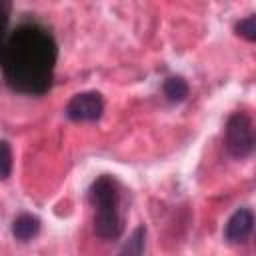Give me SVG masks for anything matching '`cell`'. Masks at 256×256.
Instances as JSON below:
<instances>
[{"label": "cell", "mask_w": 256, "mask_h": 256, "mask_svg": "<svg viewBox=\"0 0 256 256\" xmlns=\"http://www.w3.org/2000/svg\"><path fill=\"white\" fill-rule=\"evenodd\" d=\"M58 44L38 22L16 26L0 48V70L8 88L24 96H42L52 88Z\"/></svg>", "instance_id": "1"}, {"label": "cell", "mask_w": 256, "mask_h": 256, "mask_svg": "<svg viewBox=\"0 0 256 256\" xmlns=\"http://www.w3.org/2000/svg\"><path fill=\"white\" fill-rule=\"evenodd\" d=\"M88 200L94 208V234L100 240H118L124 232L122 186L110 174H100L88 188Z\"/></svg>", "instance_id": "2"}, {"label": "cell", "mask_w": 256, "mask_h": 256, "mask_svg": "<svg viewBox=\"0 0 256 256\" xmlns=\"http://www.w3.org/2000/svg\"><path fill=\"white\" fill-rule=\"evenodd\" d=\"M224 148L234 160H246L254 152V124L246 112H234L224 126Z\"/></svg>", "instance_id": "3"}, {"label": "cell", "mask_w": 256, "mask_h": 256, "mask_svg": "<svg viewBox=\"0 0 256 256\" xmlns=\"http://www.w3.org/2000/svg\"><path fill=\"white\" fill-rule=\"evenodd\" d=\"M64 114L72 122H96L104 114V98L96 90L78 92L68 100Z\"/></svg>", "instance_id": "4"}, {"label": "cell", "mask_w": 256, "mask_h": 256, "mask_svg": "<svg viewBox=\"0 0 256 256\" xmlns=\"http://www.w3.org/2000/svg\"><path fill=\"white\" fill-rule=\"evenodd\" d=\"M254 230V212L250 208H238L224 224V240L228 244H244Z\"/></svg>", "instance_id": "5"}, {"label": "cell", "mask_w": 256, "mask_h": 256, "mask_svg": "<svg viewBox=\"0 0 256 256\" xmlns=\"http://www.w3.org/2000/svg\"><path fill=\"white\" fill-rule=\"evenodd\" d=\"M40 228H42V222L36 214L22 212L12 222V236L18 242H32L40 234Z\"/></svg>", "instance_id": "6"}, {"label": "cell", "mask_w": 256, "mask_h": 256, "mask_svg": "<svg viewBox=\"0 0 256 256\" xmlns=\"http://www.w3.org/2000/svg\"><path fill=\"white\" fill-rule=\"evenodd\" d=\"M190 86L182 76H168L162 84V94L170 104H180L188 98Z\"/></svg>", "instance_id": "7"}, {"label": "cell", "mask_w": 256, "mask_h": 256, "mask_svg": "<svg viewBox=\"0 0 256 256\" xmlns=\"http://www.w3.org/2000/svg\"><path fill=\"white\" fill-rule=\"evenodd\" d=\"M146 250V228L136 226L116 256H144Z\"/></svg>", "instance_id": "8"}, {"label": "cell", "mask_w": 256, "mask_h": 256, "mask_svg": "<svg viewBox=\"0 0 256 256\" xmlns=\"http://www.w3.org/2000/svg\"><path fill=\"white\" fill-rule=\"evenodd\" d=\"M12 166H14L12 146L8 140H0V180H6L12 174Z\"/></svg>", "instance_id": "9"}, {"label": "cell", "mask_w": 256, "mask_h": 256, "mask_svg": "<svg viewBox=\"0 0 256 256\" xmlns=\"http://www.w3.org/2000/svg\"><path fill=\"white\" fill-rule=\"evenodd\" d=\"M234 30H236V34L242 36L244 40L254 42V40H256V16L250 14V16H246V18H242L240 22H236Z\"/></svg>", "instance_id": "10"}, {"label": "cell", "mask_w": 256, "mask_h": 256, "mask_svg": "<svg viewBox=\"0 0 256 256\" xmlns=\"http://www.w3.org/2000/svg\"><path fill=\"white\" fill-rule=\"evenodd\" d=\"M10 10L12 4L8 0H0V48L8 36V22H10Z\"/></svg>", "instance_id": "11"}]
</instances>
